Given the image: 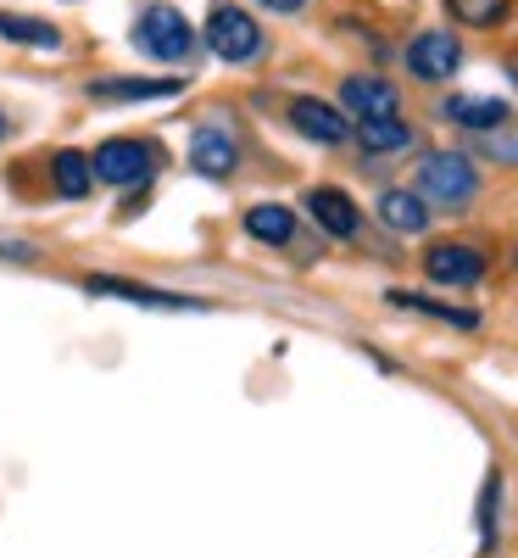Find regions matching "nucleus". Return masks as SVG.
Listing matches in <instances>:
<instances>
[{"label":"nucleus","instance_id":"1","mask_svg":"<svg viewBox=\"0 0 518 558\" xmlns=\"http://www.w3.org/2000/svg\"><path fill=\"white\" fill-rule=\"evenodd\" d=\"M418 196L430 207H468L480 196V168L468 162L462 151H430L418 162Z\"/></svg>","mask_w":518,"mask_h":558},{"label":"nucleus","instance_id":"2","mask_svg":"<svg viewBox=\"0 0 518 558\" xmlns=\"http://www.w3.org/2000/svg\"><path fill=\"white\" fill-rule=\"evenodd\" d=\"M201 39H207V51H212L218 62H234V68H246V62L262 57V28H257V17L240 12V7H229V0H218V7L207 12Z\"/></svg>","mask_w":518,"mask_h":558},{"label":"nucleus","instance_id":"3","mask_svg":"<svg viewBox=\"0 0 518 558\" xmlns=\"http://www.w3.org/2000/svg\"><path fill=\"white\" fill-rule=\"evenodd\" d=\"M134 45L146 57H157V62H184L196 51V28H190V17L173 12V7H146L139 23H134Z\"/></svg>","mask_w":518,"mask_h":558},{"label":"nucleus","instance_id":"4","mask_svg":"<svg viewBox=\"0 0 518 558\" xmlns=\"http://www.w3.org/2000/svg\"><path fill=\"white\" fill-rule=\"evenodd\" d=\"M89 162H96V179H107L112 191H139V184L157 173V151L146 146V140H123V134L107 140Z\"/></svg>","mask_w":518,"mask_h":558},{"label":"nucleus","instance_id":"5","mask_svg":"<svg viewBox=\"0 0 518 558\" xmlns=\"http://www.w3.org/2000/svg\"><path fill=\"white\" fill-rule=\"evenodd\" d=\"M78 286L89 296H107V302H134V307H157V313H201L207 302L196 296H178V291H146V286H134V279H118V274H84Z\"/></svg>","mask_w":518,"mask_h":558},{"label":"nucleus","instance_id":"6","mask_svg":"<svg viewBox=\"0 0 518 558\" xmlns=\"http://www.w3.org/2000/svg\"><path fill=\"white\" fill-rule=\"evenodd\" d=\"M457 68H462V45H457V34H446V28H423V34H412V45H407V73H412V78L441 84V78H452Z\"/></svg>","mask_w":518,"mask_h":558},{"label":"nucleus","instance_id":"7","mask_svg":"<svg viewBox=\"0 0 518 558\" xmlns=\"http://www.w3.org/2000/svg\"><path fill=\"white\" fill-rule=\"evenodd\" d=\"M341 107L357 118V123H380V118H396L402 112V96H396V84L380 78V73H351L341 84Z\"/></svg>","mask_w":518,"mask_h":558},{"label":"nucleus","instance_id":"8","mask_svg":"<svg viewBox=\"0 0 518 558\" xmlns=\"http://www.w3.org/2000/svg\"><path fill=\"white\" fill-rule=\"evenodd\" d=\"M190 168L201 179H229L234 168H240V140H234L223 123H201L190 134Z\"/></svg>","mask_w":518,"mask_h":558},{"label":"nucleus","instance_id":"9","mask_svg":"<svg viewBox=\"0 0 518 558\" xmlns=\"http://www.w3.org/2000/svg\"><path fill=\"white\" fill-rule=\"evenodd\" d=\"M178 89H184V78L162 73V78H89L84 96L107 101V107H123V101H168V96H178Z\"/></svg>","mask_w":518,"mask_h":558},{"label":"nucleus","instance_id":"10","mask_svg":"<svg viewBox=\"0 0 518 558\" xmlns=\"http://www.w3.org/2000/svg\"><path fill=\"white\" fill-rule=\"evenodd\" d=\"M423 274H430L435 286H480V279H485V257H480L474 246L446 241V246L423 252Z\"/></svg>","mask_w":518,"mask_h":558},{"label":"nucleus","instance_id":"11","mask_svg":"<svg viewBox=\"0 0 518 558\" xmlns=\"http://www.w3.org/2000/svg\"><path fill=\"white\" fill-rule=\"evenodd\" d=\"M307 213L312 223L323 229V235H335V241H351L357 229H362V213L346 191H335V184H318V191H307Z\"/></svg>","mask_w":518,"mask_h":558},{"label":"nucleus","instance_id":"12","mask_svg":"<svg viewBox=\"0 0 518 558\" xmlns=\"http://www.w3.org/2000/svg\"><path fill=\"white\" fill-rule=\"evenodd\" d=\"M291 123H296V134L312 140V146H346V140H351L346 112H341V107H329V101H312V96L291 101Z\"/></svg>","mask_w":518,"mask_h":558},{"label":"nucleus","instance_id":"13","mask_svg":"<svg viewBox=\"0 0 518 558\" xmlns=\"http://www.w3.org/2000/svg\"><path fill=\"white\" fill-rule=\"evenodd\" d=\"M507 101H496V96H452L446 101V118L457 123V129H474V134H491V129H502L507 123Z\"/></svg>","mask_w":518,"mask_h":558},{"label":"nucleus","instance_id":"14","mask_svg":"<svg viewBox=\"0 0 518 558\" xmlns=\"http://www.w3.org/2000/svg\"><path fill=\"white\" fill-rule=\"evenodd\" d=\"M380 218H385V229H396V235H423V229H430V202H423L418 191H385Z\"/></svg>","mask_w":518,"mask_h":558},{"label":"nucleus","instance_id":"15","mask_svg":"<svg viewBox=\"0 0 518 558\" xmlns=\"http://www.w3.org/2000/svg\"><path fill=\"white\" fill-rule=\"evenodd\" d=\"M246 235L262 241V246H291L296 241V213L279 207V202H257L246 213Z\"/></svg>","mask_w":518,"mask_h":558},{"label":"nucleus","instance_id":"16","mask_svg":"<svg viewBox=\"0 0 518 558\" xmlns=\"http://www.w3.org/2000/svg\"><path fill=\"white\" fill-rule=\"evenodd\" d=\"M51 184H57V196L84 202L89 191H96V162H89L84 151H57L51 157Z\"/></svg>","mask_w":518,"mask_h":558},{"label":"nucleus","instance_id":"17","mask_svg":"<svg viewBox=\"0 0 518 558\" xmlns=\"http://www.w3.org/2000/svg\"><path fill=\"white\" fill-rule=\"evenodd\" d=\"M357 140H362L368 157H391V151L412 146V129L402 118H380V123H357Z\"/></svg>","mask_w":518,"mask_h":558},{"label":"nucleus","instance_id":"18","mask_svg":"<svg viewBox=\"0 0 518 558\" xmlns=\"http://www.w3.org/2000/svg\"><path fill=\"white\" fill-rule=\"evenodd\" d=\"M0 34L17 39V45H39V51H62V28H57V23H39V17L0 12Z\"/></svg>","mask_w":518,"mask_h":558},{"label":"nucleus","instance_id":"19","mask_svg":"<svg viewBox=\"0 0 518 558\" xmlns=\"http://www.w3.org/2000/svg\"><path fill=\"white\" fill-rule=\"evenodd\" d=\"M391 302H396V307H412V313H430V318H441V324H457V330H480V313H474V307H446V302H435V296H412V291H391Z\"/></svg>","mask_w":518,"mask_h":558},{"label":"nucleus","instance_id":"20","mask_svg":"<svg viewBox=\"0 0 518 558\" xmlns=\"http://www.w3.org/2000/svg\"><path fill=\"white\" fill-rule=\"evenodd\" d=\"M446 12H452L462 28H496V23H507L513 0H446Z\"/></svg>","mask_w":518,"mask_h":558},{"label":"nucleus","instance_id":"21","mask_svg":"<svg viewBox=\"0 0 518 558\" xmlns=\"http://www.w3.org/2000/svg\"><path fill=\"white\" fill-rule=\"evenodd\" d=\"M496 502H502V475L485 481V497H480V536H485V553L496 547Z\"/></svg>","mask_w":518,"mask_h":558},{"label":"nucleus","instance_id":"22","mask_svg":"<svg viewBox=\"0 0 518 558\" xmlns=\"http://www.w3.org/2000/svg\"><path fill=\"white\" fill-rule=\"evenodd\" d=\"M491 157H502V162H518V140H496V146H491Z\"/></svg>","mask_w":518,"mask_h":558},{"label":"nucleus","instance_id":"23","mask_svg":"<svg viewBox=\"0 0 518 558\" xmlns=\"http://www.w3.org/2000/svg\"><path fill=\"white\" fill-rule=\"evenodd\" d=\"M257 7H268V12H301L307 0H257Z\"/></svg>","mask_w":518,"mask_h":558},{"label":"nucleus","instance_id":"24","mask_svg":"<svg viewBox=\"0 0 518 558\" xmlns=\"http://www.w3.org/2000/svg\"><path fill=\"white\" fill-rule=\"evenodd\" d=\"M0 257H34V246H17V241H0Z\"/></svg>","mask_w":518,"mask_h":558},{"label":"nucleus","instance_id":"25","mask_svg":"<svg viewBox=\"0 0 518 558\" xmlns=\"http://www.w3.org/2000/svg\"><path fill=\"white\" fill-rule=\"evenodd\" d=\"M507 73H513V78H518V51H507Z\"/></svg>","mask_w":518,"mask_h":558},{"label":"nucleus","instance_id":"26","mask_svg":"<svg viewBox=\"0 0 518 558\" xmlns=\"http://www.w3.org/2000/svg\"><path fill=\"white\" fill-rule=\"evenodd\" d=\"M0 134H7V118H0Z\"/></svg>","mask_w":518,"mask_h":558}]
</instances>
